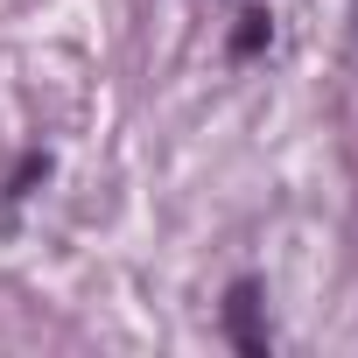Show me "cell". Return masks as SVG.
<instances>
[{"instance_id":"cell-3","label":"cell","mask_w":358,"mask_h":358,"mask_svg":"<svg viewBox=\"0 0 358 358\" xmlns=\"http://www.w3.org/2000/svg\"><path fill=\"white\" fill-rule=\"evenodd\" d=\"M43 176H50V155H22V162H15V176H8V197H29Z\"/></svg>"},{"instance_id":"cell-1","label":"cell","mask_w":358,"mask_h":358,"mask_svg":"<svg viewBox=\"0 0 358 358\" xmlns=\"http://www.w3.org/2000/svg\"><path fill=\"white\" fill-rule=\"evenodd\" d=\"M260 281L246 274V281H232L225 288V337L239 344V358H267V323H260Z\"/></svg>"},{"instance_id":"cell-2","label":"cell","mask_w":358,"mask_h":358,"mask_svg":"<svg viewBox=\"0 0 358 358\" xmlns=\"http://www.w3.org/2000/svg\"><path fill=\"white\" fill-rule=\"evenodd\" d=\"M267 36H274V22H267L260 8H246V15H239V29H232V57H239V64H246V57H260V50H267Z\"/></svg>"}]
</instances>
